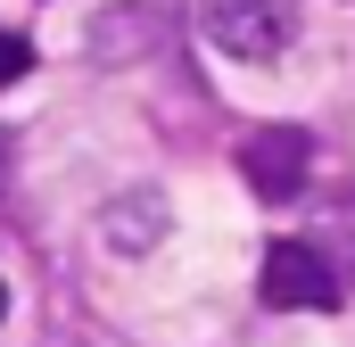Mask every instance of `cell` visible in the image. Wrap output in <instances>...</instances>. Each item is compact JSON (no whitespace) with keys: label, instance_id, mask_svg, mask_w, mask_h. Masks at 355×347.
Listing matches in <instances>:
<instances>
[{"label":"cell","instance_id":"2","mask_svg":"<svg viewBox=\"0 0 355 347\" xmlns=\"http://www.w3.org/2000/svg\"><path fill=\"white\" fill-rule=\"evenodd\" d=\"M240 174H248V190H257L265 207H289V198L306 190V174H314V141H306L297 124H265V133L240 141Z\"/></svg>","mask_w":355,"mask_h":347},{"label":"cell","instance_id":"3","mask_svg":"<svg viewBox=\"0 0 355 347\" xmlns=\"http://www.w3.org/2000/svg\"><path fill=\"white\" fill-rule=\"evenodd\" d=\"M265 306H339V273L322 248H306V240H272L265 248Z\"/></svg>","mask_w":355,"mask_h":347},{"label":"cell","instance_id":"5","mask_svg":"<svg viewBox=\"0 0 355 347\" xmlns=\"http://www.w3.org/2000/svg\"><path fill=\"white\" fill-rule=\"evenodd\" d=\"M141 42H157V8H107V17H99V33H91V50H99V58H132Z\"/></svg>","mask_w":355,"mask_h":347},{"label":"cell","instance_id":"8","mask_svg":"<svg viewBox=\"0 0 355 347\" xmlns=\"http://www.w3.org/2000/svg\"><path fill=\"white\" fill-rule=\"evenodd\" d=\"M0 314H8V281H0Z\"/></svg>","mask_w":355,"mask_h":347},{"label":"cell","instance_id":"1","mask_svg":"<svg viewBox=\"0 0 355 347\" xmlns=\"http://www.w3.org/2000/svg\"><path fill=\"white\" fill-rule=\"evenodd\" d=\"M198 33L223 58L265 67V58H281L297 42V0H198Z\"/></svg>","mask_w":355,"mask_h":347},{"label":"cell","instance_id":"6","mask_svg":"<svg viewBox=\"0 0 355 347\" xmlns=\"http://www.w3.org/2000/svg\"><path fill=\"white\" fill-rule=\"evenodd\" d=\"M25 67H33V42L0 25V91H8V83H25Z\"/></svg>","mask_w":355,"mask_h":347},{"label":"cell","instance_id":"7","mask_svg":"<svg viewBox=\"0 0 355 347\" xmlns=\"http://www.w3.org/2000/svg\"><path fill=\"white\" fill-rule=\"evenodd\" d=\"M0 182H8V133H0Z\"/></svg>","mask_w":355,"mask_h":347},{"label":"cell","instance_id":"4","mask_svg":"<svg viewBox=\"0 0 355 347\" xmlns=\"http://www.w3.org/2000/svg\"><path fill=\"white\" fill-rule=\"evenodd\" d=\"M99 232H107V248L141 257V248H157V240H166V198H157V190H132V198H116V207H107V223H99Z\"/></svg>","mask_w":355,"mask_h":347}]
</instances>
